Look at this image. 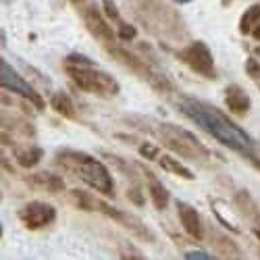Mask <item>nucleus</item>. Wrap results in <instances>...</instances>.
Masks as SVG:
<instances>
[{
  "label": "nucleus",
  "mask_w": 260,
  "mask_h": 260,
  "mask_svg": "<svg viewBox=\"0 0 260 260\" xmlns=\"http://www.w3.org/2000/svg\"><path fill=\"white\" fill-rule=\"evenodd\" d=\"M177 106L191 123H196L212 140L231 148L233 152L246 156L252 165H256L258 156L254 154V140L216 106L196 98H181Z\"/></svg>",
  "instance_id": "1"
},
{
  "label": "nucleus",
  "mask_w": 260,
  "mask_h": 260,
  "mask_svg": "<svg viewBox=\"0 0 260 260\" xmlns=\"http://www.w3.org/2000/svg\"><path fill=\"white\" fill-rule=\"evenodd\" d=\"M125 121L129 125H134L136 129H140V132H146L152 138H156L158 144L169 148L171 152L179 154L181 158L196 160V162H206L212 156L210 150L196 136H193L191 132H187V129H181L179 125L156 121V119H148V117H127Z\"/></svg>",
  "instance_id": "2"
},
{
  "label": "nucleus",
  "mask_w": 260,
  "mask_h": 260,
  "mask_svg": "<svg viewBox=\"0 0 260 260\" xmlns=\"http://www.w3.org/2000/svg\"><path fill=\"white\" fill-rule=\"evenodd\" d=\"M129 7L134 9V17L140 23L162 42L181 44L187 38L183 19L162 0H134V3H129Z\"/></svg>",
  "instance_id": "3"
},
{
  "label": "nucleus",
  "mask_w": 260,
  "mask_h": 260,
  "mask_svg": "<svg viewBox=\"0 0 260 260\" xmlns=\"http://www.w3.org/2000/svg\"><path fill=\"white\" fill-rule=\"evenodd\" d=\"M58 167H62L69 175H75L85 185H90L98 193L104 196H113L115 193V179L106 165L98 158H94L88 152H79V150H60L56 154Z\"/></svg>",
  "instance_id": "4"
},
{
  "label": "nucleus",
  "mask_w": 260,
  "mask_h": 260,
  "mask_svg": "<svg viewBox=\"0 0 260 260\" xmlns=\"http://www.w3.org/2000/svg\"><path fill=\"white\" fill-rule=\"evenodd\" d=\"M69 198H71V202H73L77 208L88 210V212H92V210L102 212V214L108 216V219H113V221L121 223L123 227L132 229V231L140 237V240H144V242H154V233L150 231V229L138 219V216H134L132 212H123V210L111 206L108 202H104V200L92 196V193H88V191H81V189H71V191H69Z\"/></svg>",
  "instance_id": "5"
},
{
  "label": "nucleus",
  "mask_w": 260,
  "mask_h": 260,
  "mask_svg": "<svg viewBox=\"0 0 260 260\" xmlns=\"http://www.w3.org/2000/svg\"><path fill=\"white\" fill-rule=\"evenodd\" d=\"M104 50L111 54L123 69L132 71L134 75H138L142 81H146L150 88H154L160 94H171L173 92V83L167 79V75H162L152 62H148L144 58H140L138 54H134L132 50H127L119 44H106Z\"/></svg>",
  "instance_id": "6"
},
{
  "label": "nucleus",
  "mask_w": 260,
  "mask_h": 260,
  "mask_svg": "<svg viewBox=\"0 0 260 260\" xmlns=\"http://www.w3.org/2000/svg\"><path fill=\"white\" fill-rule=\"evenodd\" d=\"M64 73L71 77V81L81 92L98 94L104 98H113L121 92L119 81L96 67H71V64H64Z\"/></svg>",
  "instance_id": "7"
},
{
  "label": "nucleus",
  "mask_w": 260,
  "mask_h": 260,
  "mask_svg": "<svg viewBox=\"0 0 260 260\" xmlns=\"http://www.w3.org/2000/svg\"><path fill=\"white\" fill-rule=\"evenodd\" d=\"M0 85H3V90H9L11 94L21 96L23 100L31 102L38 111H42V108L46 106L44 98L38 94V90L34 88V85L25 77H21L7 60H0Z\"/></svg>",
  "instance_id": "8"
},
{
  "label": "nucleus",
  "mask_w": 260,
  "mask_h": 260,
  "mask_svg": "<svg viewBox=\"0 0 260 260\" xmlns=\"http://www.w3.org/2000/svg\"><path fill=\"white\" fill-rule=\"evenodd\" d=\"M179 60L183 64H187V67L198 73L206 79H214L216 77V69H214V58H212V52L210 48L204 44V42H191V44L183 46L179 52H177Z\"/></svg>",
  "instance_id": "9"
},
{
  "label": "nucleus",
  "mask_w": 260,
  "mask_h": 260,
  "mask_svg": "<svg viewBox=\"0 0 260 260\" xmlns=\"http://www.w3.org/2000/svg\"><path fill=\"white\" fill-rule=\"evenodd\" d=\"M54 219H56V208L48 202L31 200L19 210V221L31 231H38V229H44V227L52 225Z\"/></svg>",
  "instance_id": "10"
},
{
  "label": "nucleus",
  "mask_w": 260,
  "mask_h": 260,
  "mask_svg": "<svg viewBox=\"0 0 260 260\" xmlns=\"http://www.w3.org/2000/svg\"><path fill=\"white\" fill-rule=\"evenodd\" d=\"M77 9H79V15L83 19L85 27L90 29V34L96 40H100L104 46L106 44H115V29H111V25H108L106 19L102 17L104 11H100L94 3H85V5H81Z\"/></svg>",
  "instance_id": "11"
},
{
  "label": "nucleus",
  "mask_w": 260,
  "mask_h": 260,
  "mask_svg": "<svg viewBox=\"0 0 260 260\" xmlns=\"http://www.w3.org/2000/svg\"><path fill=\"white\" fill-rule=\"evenodd\" d=\"M175 206H177V214H179V221H181L183 231L191 237V240L202 242L206 237V231H204V225H202V219H200L198 210L193 208L191 204L181 202V200H177Z\"/></svg>",
  "instance_id": "12"
},
{
  "label": "nucleus",
  "mask_w": 260,
  "mask_h": 260,
  "mask_svg": "<svg viewBox=\"0 0 260 260\" xmlns=\"http://www.w3.org/2000/svg\"><path fill=\"white\" fill-rule=\"evenodd\" d=\"M3 144H5V146L13 144L11 148L15 150V160H17L21 167H23V169L36 167V165L42 160V156H44V150H42L40 146H17L15 140H11L9 132H3Z\"/></svg>",
  "instance_id": "13"
},
{
  "label": "nucleus",
  "mask_w": 260,
  "mask_h": 260,
  "mask_svg": "<svg viewBox=\"0 0 260 260\" xmlns=\"http://www.w3.org/2000/svg\"><path fill=\"white\" fill-rule=\"evenodd\" d=\"M138 167H140V173L146 177L150 200H152V204L156 206V210H165V208L169 206V191H167V187L158 181V177H156L150 169H146L144 165H138Z\"/></svg>",
  "instance_id": "14"
},
{
  "label": "nucleus",
  "mask_w": 260,
  "mask_h": 260,
  "mask_svg": "<svg viewBox=\"0 0 260 260\" xmlns=\"http://www.w3.org/2000/svg\"><path fill=\"white\" fill-rule=\"evenodd\" d=\"M206 233H208L210 244L214 246V252L219 254V256H223V258H242L244 256V252L240 250V246H237L229 235L221 233L219 229H214V227H208Z\"/></svg>",
  "instance_id": "15"
},
{
  "label": "nucleus",
  "mask_w": 260,
  "mask_h": 260,
  "mask_svg": "<svg viewBox=\"0 0 260 260\" xmlns=\"http://www.w3.org/2000/svg\"><path fill=\"white\" fill-rule=\"evenodd\" d=\"M225 104L229 108V113L233 115H246L250 113V106H252V100L250 96L240 88V85H229L225 90Z\"/></svg>",
  "instance_id": "16"
},
{
  "label": "nucleus",
  "mask_w": 260,
  "mask_h": 260,
  "mask_svg": "<svg viewBox=\"0 0 260 260\" xmlns=\"http://www.w3.org/2000/svg\"><path fill=\"white\" fill-rule=\"evenodd\" d=\"M25 181L36 187V189H42V191H50V193H60L64 191V179H60L58 175H54V173H34V175L25 177Z\"/></svg>",
  "instance_id": "17"
},
{
  "label": "nucleus",
  "mask_w": 260,
  "mask_h": 260,
  "mask_svg": "<svg viewBox=\"0 0 260 260\" xmlns=\"http://www.w3.org/2000/svg\"><path fill=\"white\" fill-rule=\"evenodd\" d=\"M3 132L21 136V138H34L36 136V127L27 121V119H21L17 115H11L7 108L3 111Z\"/></svg>",
  "instance_id": "18"
},
{
  "label": "nucleus",
  "mask_w": 260,
  "mask_h": 260,
  "mask_svg": "<svg viewBox=\"0 0 260 260\" xmlns=\"http://www.w3.org/2000/svg\"><path fill=\"white\" fill-rule=\"evenodd\" d=\"M50 106H52V111L58 113L60 117L64 119H69V121H77V108L71 100L69 94H64V92H54L50 96Z\"/></svg>",
  "instance_id": "19"
},
{
  "label": "nucleus",
  "mask_w": 260,
  "mask_h": 260,
  "mask_svg": "<svg viewBox=\"0 0 260 260\" xmlns=\"http://www.w3.org/2000/svg\"><path fill=\"white\" fill-rule=\"evenodd\" d=\"M233 202H235V206L240 208V212L246 216L248 221H252V223L260 221V208H258V204L252 200V196H250V193H248L246 189L235 191Z\"/></svg>",
  "instance_id": "20"
},
{
  "label": "nucleus",
  "mask_w": 260,
  "mask_h": 260,
  "mask_svg": "<svg viewBox=\"0 0 260 260\" xmlns=\"http://www.w3.org/2000/svg\"><path fill=\"white\" fill-rule=\"evenodd\" d=\"M156 162H158V167H160L162 171L171 173V175H177V177H181V179H185V181H193V173H191L181 160L173 158V156H169V154H160Z\"/></svg>",
  "instance_id": "21"
},
{
  "label": "nucleus",
  "mask_w": 260,
  "mask_h": 260,
  "mask_svg": "<svg viewBox=\"0 0 260 260\" xmlns=\"http://www.w3.org/2000/svg\"><path fill=\"white\" fill-rule=\"evenodd\" d=\"M260 23V5H252L248 11H244L240 19V34L248 36L254 31V27Z\"/></svg>",
  "instance_id": "22"
},
{
  "label": "nucleus",
  "mask_w": 260,
  "mask_h": 260,
  "mask_svg": "<svg viewBox=\"0 0 260 260\" xmlns=\"http://www.w3.org/2000/svg\"><path fill=\"white\" fill-rule=\"evenodd\" d=\"M138 152H140V156H144V158H148V160H158V156H160L158 146L148 144V142H140V144H138Z\"/></svg>",
  "instance_id": "23"
},
{
  "label": "nucleus",
  "mask_w": 260,
  "mask_h": 260,
  "mask_svg": "<svg viewBox=\"0 0 260 260\" xmlns=\"http://www.w3.org/2000/svg\"><path fill=\"white\" fill-rule=\"evenodd\" d=\"M117 36L123 40V42H132V40H136V36H138V29L134 27V25H129V23H125V21H119V27H117Z\"/></svg>",
  "instance_id": "24"
},
{
  "label": "nucleus",
  "mask_w": 260,
  "mask_h": 260,
  "mask_svg": "<svg viewBox=\"0 0 260 260\" xmlns=\"http://www.w3.org/2000/svg\"><path fill=\"white\" fill-rule=\"evenodd\" d=\"M64 64H71V67H94V60L73 52V54H69L67 58H64Z\"/></svg>",
  "instance_id": "25"
},
{
  "label": "nucleus",
  "mask_w": 260,
  "mask_h": 260,
  "mask_svg": "<svg viewBox=\"0 0 260 260\" xmlns=\"http://www.w3.org/2000/svg\"><path fill=\"white\" fill-rule=\"evenodd\" d=\"M102 11L106 13L108 19H115L117 23L121 21V13H119V7L113 3V0H102Z\"/></svg>",
  "instance_id": "26"
},
{
  "label": "nucleus",
  "mask_w": 260,
  "mask_h": 260,
  "mask_svg": "<svg viewBox=\"0 0 260 260\" xmlns=\"http://www.w3.org/2000/svg\"><path fill=\"white\" fill-rule=\"evenodd\" d=\"M127 198L132 200L136 206H144V204H146V198H144V193H142V189H140L138 183H136L134 187H129V189H127Z\"/></svg>",
  "instance_id": "27"
},
{
  "label": "nucleus",
  "mask_w": 260,
  "mask_h": 260,
  "mask_svg": "<svg viewBox=\"0 0 260 260\" xmlns=\"http://www.w3.org/2000/svg\"><path fill=\"white\" fill-rule=\"evenodd\" d=\"M244 69H246V73L252 77V79H260V60L258 58H248L246 60V64H244Z\"/></svg>",
  "instance_id": "28"
},
{
  "label": "nucleus",
  "mask_w": 260,
  "mask_h": 260,
  "mask_svg": "<svg viewBox=\"0 0 260 260\" xmlns=\"http://www.w3.org/2000/svg\"><path fill=\"white\" fill-rule=\"evenodd\" d=\"M119 254L123 256V258H144V254L142 252H138L136 248H127V244H123V246H119Z\"/></svg>",
  "instance_id": "29"
},
{
  "label": "nucleus",
  "mask_w": 260,
  "mask_h": 260,
  "mask_svg": "<svg viewBox=\"0 0 260 260\" xmlns=\"http://www.w3.org/2000/svg\"><path fill=\"white\" fill-rule=\"evenodd\" d=\"M185 258H189V260H193V258L208 260V258H212V254H208V252H204V250H191V252H185Z\"/></svg>",
  "instance_id": "30"
},
{
  "label": "nucleus",
  "mask_w": 260,
  "mask_h": 260,
  "mask_svg": "<svg viewBox=\"0 0 260 260\" xmlns=\"http://www.w3.org/2000/svg\"><path fill=\"white\" fill-rule=\"evenodd\" d=\"M252 233L256 235V240L260 242V221H256V223H252Z\"/></svg>",
  "instance_id": "31"
},
{
  "label": "nucleus",
  "mask_w": 260,
  "mask_h": 260,
  "mask_svg": "<svg viewBox=\"0 0 260 260\" xmlns=\"http://www.w3.org/2000/svg\"><path fill=\"white\" fill-rule=\"evenodd\" d=\"M250 36H252V38H254V40H258V42H260V23H258V25H256V27H254V31H252V34H250Z\"/></svg>",
  "instance_id": "32"
},
{
  "label": "nucleus",
  "mask_w": 260,
  "mask_h": 260,
  "mask_svg": "<svg viewBox=\"0 0 260 260\" xmlns=\"http://www.w3.org/2000/svg\"><path fill=\"white\" fill-rule=\"evenodd\" d=\"M71 3H73L75 7H81V5H85V3H90V0H71Z\"/></svg>",
  "instance_id": "33"
},
{
  "label": "nucleus",
  "mask_w": 260,
  "mask_h": 260,
  "mask_svg": "<svg viewBox=\"0 0 260 260\" xmlns=\"http://www.w3.org/2000/svg\"><path fill=\"white\" fill-rule=\"evenodd\" d=\"M175 3H181V5H185V3H191V0H175Z\"/></svg>",
  "instance_id": "34"
}]
</instances>
